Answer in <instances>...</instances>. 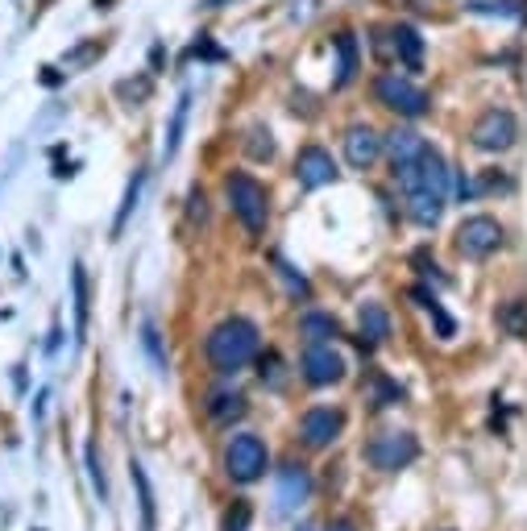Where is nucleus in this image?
<instances>
[{
	"label": "nucleus",
	"mask_w": 527,
	"mask_h": 531,
	"mask_svg": "<svg viewBox=\"0 0 527 531\" xmlns=\"http://www.w3.org/2000/svg\"><path fill=\"white\" fill-rule=\"evenodd\" d=\"M258 344H262V333H258L254 320H245V315H233L225 324H216L208 333V344L204 353L212 362L216 374H233L241 365H249L258 357Z\"/></svg>",
	"instance_id": "nucleus-1"
},
{
	"label": "nucleus",
	"mask_w": 527,
	"mask_h": 531,
	"mask_svg": "<svg viewBox=\"0 0 527 531\" xmlns=\"http://www.w3.org/2000/svg\"><path fill=\"white\" fill-rule=\"evenodd\" d=\"M225 199H229V208H233V217L245 225V233L249 237L266 233V225H270V199H266V188L254 175L233 170V175L225 179Z\"/></svg>",
	"instance_id": "nucleus-2"
},
{
	"label": "nucleus",
	"mask_w": 527,
	"mask_h": 531,
	"mask_svg": "<svg viewBox=\"0 0 527 531\" xmlns=\"http://www.w3.org/2000/svg\"><path fill=\"white\" fill-rule=\"evenodd\" d=\"M395 179H399V188L407 191H432V196H449V167H444V158L436 154L432 146H424V154L407 167H395Z\"/></svg>",
	"instance_id": "nucleus-3"
},
{
	"label": "nucleus",
	"mask_w": 527,
	"mask_h": 531,
	"mask_svg": "<svg viewBox=\"0 0 527 531\" xmlns=\"http://www.w3.org/2000/svg\"><path fill=\"white\" fill-rule=\"evenodd\" d=\"M225 469H229L233 482L249 486V482H258V478H266V469H270V453H266V444L258 440V436L241 432V436H233L229 449H225Z\"/></svg>",
	"instance_id": "nucleus-4"
},
{
	"label": "nucleus",
	"mask_w": 527,
	"mask_h": 531,
	"mask_svg": "<svg viewBox=\"0 0 527 531\" xmlns=\"http://www.w3.org/2000/svg\"><path fill=\"white\" fill-rule=\"evenodd\" d=\"M374 96H378V104H386L391 112L411 117V121L428 112V92L415 88L407 75H395V71H386V75L374 79Z\"/></svg>",
	"instance_id": "nucleus-5"
},
{
	"label": "nucleus",
	"mask_w": 527,
	"mask_h": 531,
	"mask_svg": "<svg viewBox=\"0 0 527 531\" xmlns=\"http://www.w3.org/2000/svg\"><path fill=\"white\" fill-rule=\"evenodd\" d=\"M503 241H507V228L498 225L494 217H469L457 228V254L469 257V262H482V257L498 254Z\"/></svg>",
	"instance_id": "nucleus-6"
},
{
	"label": "nucleus",
	"mask_w": 527,
	"mask_h": 531,
	"mask_svg": "<svg viewBox=\"0 0 527 531\" xmlns=\"http://www.w3.org/2000/svg\"><path fill=\"white\" fill-rule=\"evenodd\" d=\"M469 141L478 150H486V154H503V150H511L519 141V121L511 109H486L478 121H473V129H469Z\"/></svg>",
	"instance_id": "nucleus-7"
},
{
	"label": "nucleus",
	"mask_w": 527,
	"mask_h": 531,
	"mask_svg": "<svg viewBox=\"0 0 527 531\" xmlns=\"http://www.w3.org/2000/svg\"><path fill=\"white\" fill-rule=\"evenodd\" d=\"M420 457V444L411 432H382L366 444V461L382 473H395V469H407L411 461Z\"/></svg>",
	"instance_id": "nucleus-8"
},
{
	"label": "nucleus",
	"mask_w": 527,
	"mask_h": 531,
	"mask_svg": "<svg viewBox=\"0 0 527 531\" xmlns=\"http://www.w3.org/2000/svg\"><path fill=\"white\" fill-rule=\"evenodd\" d=\"M299 365H303V378H307L312 386H332V382H341L345 378V357L332 353V344H324V341L307 344Z\"/></svg>",
	"instance_id": "nucleus-9"
},
{
	"label": "nucleus",
	"mask_w": 527,
	"mask_h": 531,
	"mask_svg": "<svg viewBox=\"0 0 527 531\" xmlns=\"http://www.w3.org/2000/svg\"><path fill=\"white\" fill-rule=\"evenodd\" d=\"M307 494H312V478H307L303 465H287V469H278V482H274V511L295 515L303 502H307Z\"/></svg>",
	"instance_id": "nucleus-10"
},
{
	"label": "nucleus",
	"mask_w": 527,
	"mask_h": 531,
	"mask_svg": "<svg viewBox=\"0 0 527 531\" xmlns=\"http://www.w3.org/2000/svg\"><path fill=\"white\" fill-rule=\"evenodd\" d=\"M341 432H345V415L332 411V407H312V411L299 420V436L307 449H328Z\"/></svg>",
	"instance_id": "nucleus-11"
},
{
	"label": "nucleus",
	"mask_w": 527,
	"mask_h": 531,
	"mask_svg": "<svg viewBox=\"0 0 527 531\" xmlns=\"http://www.w3.org/2000/svg\"><path fill=\"white\" fill-rule=\"evenodd\" d=\"M295 175H299V188L316 191V188H328L337 179V162L324 146H303L299 158H295Z\"/></svg>",
	"instance_id": "nucleus-12"
},
{
	"label": "nucleus",
	"mask_w": 527,
	"mask_h": 531,
	"mask_svg": "<svg viewBox=\"0 0 527 531\" xmlns=\"http://www.w3.org/2000/svg\"><path fill=\"white\" fill-rule=\"evenodd\" d=\"M378 154H382V138L370 125H353L345 133V158H349L353 170H370L378 162Z\"/></svg>",
	"instance_id": "nucleus-13"
},
{
	"label": "nucleus",
	"mask_w": 527,
	"mask_h": 531,
	"mask_svg": "<svg viewBox=\"0 0 527 531\" xmlns=\"http://www.w3.org/2000/svg\"><path fill=\"white\" fill-rule=\"evenodd\" d=\"M424 146H428V141H424L415 129H395L391 138H386V154H391V167H407V162H415V158L424 154Z\"/></svg>",
	"instance_id": "nucleus-14"
},
{
	"label": "nucleus",
	"mask_w": 527,
	"mask_h": 531,
	"mask_svg": "<svg viewBox=\"0 0 527 531\" xmlns=\"http://www.w3.org/2000/svg\"><path fill=\"white\" fill-rule=\"evenodd\" d=\"M357 67H362L357 38H353V34H341V38H337V88H349L353 79H357Z\"/></svg>",
	"instance_id": "nucleus-15"
},
{
	"label": "nucleus",
	"mask_w": 527,
	"mask_h": 531,
	"mask_svg": "<svg viewBox=\"0 0 527 531\" xmlns=\"http://www.w3.org/2000/svg\"><path fill=\"white\" fill-rule=\"evenodd\" d=\"M391 46H395V54L403 59V67L420 71V63H424V42H420V34L411 30V25H395V30H391Z\"/></svg>",
	"instance_id": "nucleus-16"
},
{
	"label": "nucleus",
	"mask_w": 527,
	"mask_h": 531,
	"mask_svg": "<svg viewBox=\"0 0 527 531\" xmlns=\"http://www.w3.org/2000/svg\"><path fill=\"white\" fill-rule=\"evenodd\" d=\"M407 212L415 225L432 228L440 220V212H444V196H432V191H411L407 196Z\"/></svg>",
	"instance_id": "nucleus-17"
},
{
	"label": "nucleus",
	"mask_w": 527,
	"mask_h": 531,
	"mask_svg": "<svg viewBox=\"0 0 527 531\" xmlns=\"http://www.w3.org/2000/svg\"><path fill=\"white\" fill-rule=\"evenodd\" d=\"M299 333L307 336V341H332V336H341V324H337L328 312H307L299 320Z\"/></svg>",
	"instance_id": "nucleus-18"
},
{
	"label": "nucleus",
	"mask_w": 527,
	"mask_h": 531,
	"mask_svg": "<svg viewBox=\"0 0 527 531\" xmlns=\"http://www.w3.org/2000/svg\"><path fill=\"white\" fill-rule=\"evenodd\" d=\"M71 286H75V333H79V341H83V333H88V312H92L88 275H83V266H75V275H71Z\"/></svg>",
	"instance_id": "nucleus-19"
},
{
	"label": "nucleus",
	"mask_w": 527,
	"mask_h": 531,
	"mask_svg": "<svg viewBox=\"0 0 527 531\" xmlns=\"http://www.w3.org/2000/svg\"><path fill=\"white\" fill-rule=\"evenodd\" d=\"M133 469V486H137V502H142V531H154V490H150V478L142 465H129Z\"/></svg>",
	"instance_id": "nucleus-20"
},
{
	"label": "nucleus",
	"mask_w": 527,
	"mask_h": 531,
	"mask_svg": "<svg viewBox=\"0 0 527 531\" xmlns=\"http://www.w3.org/2000/svg\"><path fill=\"white\" fill-rule=\"evenodd\" d=\"M362 333L370 336V341H386V336H391V315H386V307L382 304L362 307Z\"/></svg>",
	"instance_id": "nucleus-21"
},
{
	"label": "nucleus",
	"mask_w": 527,
	"mask_h": 531,
	"mask_svg": "<svg viewBox=\"0 0 527 531\" xmlns=\"http://www.w3.org/2000/svg\"><path fill=\"white\" fill-rule=\"evenodd\" d=\"M187 112H191V92H183L175 104V121H171V133H166V158L179 154V141H183V129H187Z\"/></svg>",
	"instance_id": "nucleus-22"
},
{
	"label": "nucleus",
	"mask_w": 527,
	"mask_h": 531,
	"mask_svg": "<svg viewBox=\"0 0 527 531\" xmlns=\"http://www.w3.org/2000/svg\"><path fill=\"white\" fill-rule=\"evenodd\" d=\"M498 324L507 328L511 336H523L527 333V304H507L498 312Z\"/></svg>",
	"instance_id": "nucleus-23"
},
{
	"label": "nucleus",
	"mask_w": 527,
	"mask_h": 531,
	"mask_svg": "<svg viewBox=\"0 0 527 531\" xmlns=\"http://www.w3.org/2000/svg\"><path fill=\"white\" fill-rule=\"evenodd\" d=\"M237 415H245L241 394H216L212 399V420H237Z\"/></svg>",
	"instance_id": "nucleus-24"
},
{
	"label": "nucleus",
	"mask_w": 527,
	"mask_h": 531,
	"mask_svg": "<svg viewBox=\"0 0 527 531\" xmlns=\"http://www.w3.org/2000/svg\"><path fill=\"white\" fill-rule=\"evenodd\" d=\"M137 191H142V175H133V183H129V191H125V204H121V212H117V225H112V233H121V228H125L129 212H133V204H137Z\"/></svg>",
	"instance_id": "nucleus-25"
},
{
	"label": "nucleus",
	"mask_w": 527,
	"mask_h": 531,
	"mask_svg": "<svg viewBox=\"0 0 527 531\" xmlns=\"http://www.w3.org/2000/svg\"><path fill=\"white\" fill-rule=\"evenodd\" d=\"M142 344L150 349V357H154V365H158V370H166V357H162V344H158L154 324H146V328H142Z\"/></svg>",
	"instance_id": "nucleus-26"
},
{
	"label": "nucleus",
	"mask_w": 527,
	"mask_h": 531,
	"mask_svg": "<svg viewBox=\"0 0 527 531\" xmlns=\"http://www.w3.org/2000/svg\"><path fill=\"white\" fill-rule=\"evenodd\" d=\"M507 188H511V183L503 175H486V179H482V191H507Z\"/></svg>",
	"instance_id": "nucleus-27"
},
{
	"label": "nucleus",
	"mask_w": 527,
	"mask_h": 531,
	"mask_svg": "<svg viewBox=\"0 0 527 531\" xmlns=\"http://www.w3.org/2000/svg\"><path fill=\"white\" fill-rule=\"evenodd\" d=\"M328 531H357V527H353V519H332Z\"/></svg>",
	"instance_id": "nucleus-28"
},
{
	"label": "nucleus",
	"mask_w": 527,
	"mask_h": 531,
	"mask_svg": "<svg viewBox=\"0 0 527 531\" xmlns=\"http://www.w3.org/2000/svg\"><path fill=\"white\" fill-rule=\"evenodd\" d=\"M299 531H316V527H299Z\"/></svg>",
	"instance_id": "nucleus-29"
}]
</instances>
